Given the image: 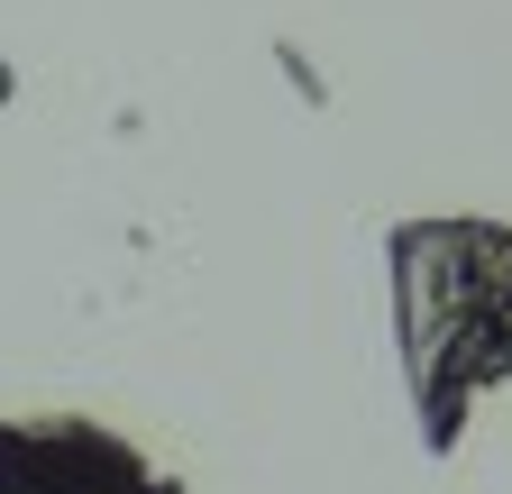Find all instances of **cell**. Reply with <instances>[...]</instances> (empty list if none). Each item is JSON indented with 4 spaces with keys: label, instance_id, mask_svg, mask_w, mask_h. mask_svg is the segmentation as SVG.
Returning a JSON list of instances; mask_svg holds the SVG:
<instances>
[{
    "label": "cell",
    "instance_id": "1",
    "mask_svg": "<svg viewBox=\"0 0 512 494\" xmlns=\"http://www.w3.org/2000/svg\"><path fill=\"white\" fill-rule=\"evenodd\" d=\"M394 339L421 412V449L448 458L467 412L512 385V229L503 220H403L394 229Z\"/></svg>",
    "mask_w": 512,
    "mask_h": 494
},
{
    "label": "cell",
    "instance_id": "2",
    "mask_svg": "<svg viewBox=\"0 0 512 494\" xmlns=\"http://www.w3.org/2000/svg\"><path fill=\"white\" fill-rule=\"evenodd\" d=\"M0 494H183L156 476L119 430L83 412H46V421H0Z\"/></svg>",
    "mask_w": 512,
    "mask_h": 494
}]
</instances>
